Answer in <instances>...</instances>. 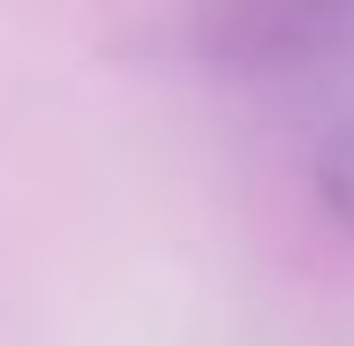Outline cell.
<instances>
[{
	"label": "cell",
	"instance_id": "cell-2",
	"mask_svg": "<svg viewBox=\"0 0 354 346\" xmlns=\"http://www.w3.org/2000/svg\"><path fill=\"white\" fill-rule=\"evenodd\" d=\"M317 196H324V211L354 233V128H339V136L317 151Z\"/></svg>",
	"mask_w": 354,
	"mask_h": 346
},
{
	"label": "cell",
	"instance_id": "cell-1",
	"mask_svg": "<svg viewBox=\"0 0 354 346\" xmlns=\"http://www.w3.org/2000/svg\"><path fill=\"white\" fill-rule=\"evenodd\" d=\"M196 38L249 75L317 68L354 53V0H196Z\"/></svg>",
	"mask_w": 354,
	"mask_h": 346
}]
</instances>
